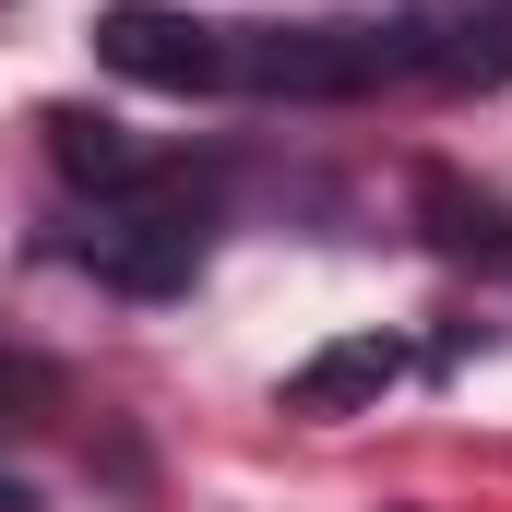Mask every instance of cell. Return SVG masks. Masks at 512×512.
<instances>
[{
    "mask_svg": "<svg viewBox=\"0 0 512 512\" xmlns=\"http://www.w3.org/2000/svg\"><path fill=\"white\" fill-rule=\"evenodd\" d=\"M417 72L429 84H512V0H477L453 24H417Z\"/></svg>",
    "mask_w": 512,
    "mask_h": 512,
    "instance_id": "cell-6",
    "label": "cell"
},
{
    "mask_svg": "<svg viewBox=\"0 0 512 512\" xmlns=\"http://www.w3.org/2000/svg\"><path fill=\"white\" fill-rule=\"evenodd\" d=\"M429 215H441V251H465V262H489V274H512V203H477V191L429 179Z\"/></svg>",
    "mask_w": 512,
    "mask_h": 512,
    "instance_id": "cell-7",
    "label": "cell"
},
{
    "mask_svg": "<svg viewBox=\"0 0 512 512\" xmlns=\"http://www.w3.org/2000/svg\"><path fill=\"white\" fill-rule=\"evenodd\" d=\"M393 382H405V346L393 334H346V346H322L286 382V417H346V405H382Z\"/></svg>",
    "mask_w": 512,
    "mask_h": 512,
    "instance_id": "cell-5",
    "label": "cell"
},
{
    "mask_svg": "<svg viewBox=\"0 0 512 512\" xmlns=\"http://www.w3.org/2000/svg\"><path fill=\"white\" fill-rule=\"evenodd\" d=\"M417 72V24H227V96H382Z\"/></svg>",
    "mask_w": 512,
    "mask_h": 512,
    "instance_id": "cell-1",
    "label": "cell"
},
{
    "mask_svg": "<svg viewBox=\"0 0 512 512\" xmlns=\"http://www.w3.org/2000/svg\"><path fill=\"white\" fill-rule=\"evenodd\" d=\"M72 262H84L96 286H131V298H179V286L203 274V191H191V179H155V191L108 203V215L72 239Z\"/></svg>",
    "mask_w": 512,
    "mask_h": 512,
    "instance_id": "cell-2",
    "label": "cell"
},
{
    "mask_svg": "<svg viewBox=\"0 0 512 512\" xmlns=\"http://www.w3.org/2000/svg\"><path fill=\"white\" fill-rule=\"evenodd\" d=\"M48 155H60V179H84V191H108V203H131V191L167 179V167H155L120 120H96V108H48Z\"/></svg>",
    "mask_w": 512,
    "mask_h": 512,
    "instance_id": "cell-4",
    "label": "cell"
},
{
    "mask_svg": "<svg viewBox=\"0 0 512 512\" xmlns=\"http://www.w3.org/2000/svg\"><path fill=\"white\" fill-rule=\"evenodd\" d=\"M0 512H24V489H12V477H0Z\"/></svg>",
    "mask_w": 512,
    "mask_h": 512,
    "instance_id": "cell-8",
    "label": "cell"
},
{
    "mask_svg": "<svg viewBox=\"0 0 512 512\" xmlns=\"http://www.w3.org/2000/svg\"><path fill=\"white\" fill-rule=\"evenodd\" d=\"M96 60L120 84H155V96H227V24H191L167 0H120L96 24Z\"/></svg>",
    "mask_w": 512,
    "mask_h": 512,
    "instance_id": "cell-3",
    "label": "cell"
}]
</instances>
